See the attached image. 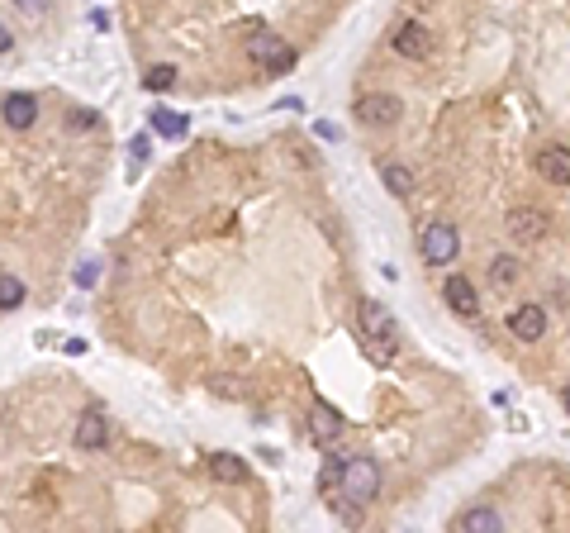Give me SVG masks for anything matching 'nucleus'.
<instances>
[{"instance_id": "f257e3e1", "label": "nucleus", "mask_w": 570, "mask_h": 533, "mask_svg": "<svg viewBox=\"0 0 570 533\" xmlns=\"http://www.w3.org/2000/svg\"><path fill=\"white\" fill-rule=\"evenodd\" d=\"M328 496H342V500H352V505L366 510V505L381 496V462H375V457H347L338 486H333Z\"/></svg>"}, {"instance_id": "f03ea898", "label": "nucleus", "mask_w": 570, "mask_h": 533, "mask_svg": "<svg viewBox=\"0 0 570 533\" xmlns=\"http://www.w3.org/2000/svg\"><path fill=\"white\" fill-rule=\"evenodd\" d=\"M419 253H423V262H433V267L456 262V253H462V234H456V224H447V220L423 224V234H419Z\"/></svg>"}, {"instance_id": "7ed1b4c3", "label": "nucleus", "mask_w": 570, "mask_h": 533, "mask_svg": "<svg viewBox=\"0 0 570 533\" xmlns=\"http://www.w3.org/2000/svg\"><path fill=\"white\" fill-rule=\"evenodd\" d=\"M247 58H253L261 72L285 77L290 67H295V48H290L285 38H276V34H253V38H247Z\"/></svg>"}, {"instance_id": "20e7f679", "label": "nucleus", "mask_w": 570, "mask_h": 533, "mask_svg": "<svg viewBox=\"0 0 570 533\" xmlns=\"http://www.w3.org/2000/svg\"><path fill=\"white\" fill-rule=\"evenodd\" d=\"M352 110L366 129H390V125H399V115H405V101L385 95V91H366V95H357Z\"/></svg>"}, {"instance_id": "39448f33", "label": "nucleus", "mask_w": 570, "mask_h": 533, "mask_svg": "<svg viewBox=\"0 0 570 533\" xmlns=\"http://www.w3.org/2000/svg\"><path fill=\"white\" fill-rule=\"evenodd\" d=\"M357 334L366 338H381V343H395L399 348V324L395 314L381 305V300H361V314H357Z\"/></svg>"}, {"instance_id": "423d86ee", "label": "nucleus", "mask_w": 570, "mask_h": 533, "mask_svg": "<svg viewBox=\"0 0 570 533\" xmlns=\"http://www.w3.org/2000/svg\"><path fill=\"white\" fill-rule=\"evenodd\" d=\"M509 334L518 338V343H542V338H547V310H542L537 300L513 305L509 310Z\"/></svg>"}, {"instance_id": "0eeeda50", "label": "nucleus", "mask_w": 570, "mask_h": 533, "mask_svg": "<svg viewBox=\"0 0 570 533\" xmlns=\"http://www.w3.org/2000/svg\"><path fill=\"white\" fill-rule=\"evenodd\" d=\"M547 229H551V220H547V210H537V205H513L509 210V234L518 243H542Z\"/></svg>"}, {"instance_id": "6e6552de", "label": "nucleus", "mask_w": 570, "mask_h": 533, "mask_svg": "<svg viewBox=\"0 0 570 533\" xmlns=\"http://www.w3.org/2000/svg\"><path fill=\"white\" fill-rule=\"evenodd\" d=\"M442 300H447V305H452L456 314H462V319H476V314H480L476 281L462 277V271H452V277H447V286H442Z\"/></svg>"}, {"instance_id": "1a4fd4ad", "label": "nucleus", "mask_w": 570, "mask_h": 533, "mask_svg": "<svg viewBox=\"0 0 570 533\" xmlns=\"http://www.w3.org/2000/svg\"><path fill=\"white\" fill-rule=\"evenodd\" d=\"M0 115H5L10 129H34V125H38V95H29V91H10L5 105H0Z\"/></svg>"}, {"instance_id": "9d476101", "label": "nucleus", "mask_w": 570, "mask_h": 533, "mask_svg": "<svg viewBox=\"0 0 570 533\" xmlns=\"http://www.w3.org/2000/svg\"><path fill=\"white\" fill-rule=\"evenodd\" d=\"M109 443V419L100 415V409H86L76 424V448L81 453H100V448Z\"/></svg>"}, {"instance_id": "9b49d317", "label": "nucleus", "mask_w": 570, "mask_h": 533, "mask_svg": "<svg viewBox=\"0 0 570 533\" xmlns=\"http://www.w3.org/2000/svg\"><path fill=\"white\" fill-rule=\"evenodd\" d=\"M390 48L399 52V58H409V62H423L428 58V29H423V24H399V29H395V38H390Z\"/></svg>"}, {"instance_id": "f8f14e48", "label": "nucleus", "mask_w": 570, "mask_h": 533, "mask_svg": "<svg viewBox=\"0 0 570 533\" xmlns=\"http://www.w3.org/2000/svg\"><path fill=\"white\" fill-rule=\"evenodd\" d=\"M537 176L551 186H570V148H542L537 153Z\"/></svg>"}, {"instance_id": "ddd939ff", "label": "nucleus", "mask_w": 570, "mask_h": 533, "mask_svg": "<svg viewBox=\"0 0 570 533\" xmlns=\"http://www.w3.org/2000/svg\"><path fill=\"white\" fill-rule=\"evenodd\" d=\"M452 529H462V533H499V529H504V514L490 510V505H470V510L456 514Z\"/></svg>"}, {"instance_id": "4468645a", "label": "nucleus", "mask_w": 570, "mask_h": 533, "mask_svg": "<svg viewBox=\"0 0 570 533\" xmlns=\"http://www.w3.org/2000/svg\"><path fill=\"white\" fill-rule=\"evenodd\" d=\"M309 429H314V439H318V443H338L347 424H342V415H338L333 405L318 400V405H314V415H309Z\"/></svg>"}, {"instance_id": "2eb2a0df", "label": "nucleus", "mask_w": 570, "mask_h": 533, "mask_svg": "<svg viewBox=\"0 0 570 533\" xmlns=\"http://www.w3.org/2000/svg\"><path fill=\"white\" fill-rule=\"evenodd\" d=\"M210 476H214V481L238 486V481H247V462L233 457V453H210Z\"/></svg>"}, {"instance_id": "dca6fc26", "label": "nucleus", "mask_w": 570, "mask_h": 533, "mask_svg": "<svg viewBox=\"0 0 570 533\" xmlns=\"http://www.w3.org/2000/svg\"><path fill=\"white\" fill-rule=\"evenodd\" d=\"M381 182H385V190H390V196L405 200L409 190H413V172L405 167V162H385V167H381Z\"/></svg>"}, {"instance_id": "f3484780", "label": "nucleus", "mask_w": 570, "mask_h": 533, "mask_svg": "<svg viewBox=\"0 0 570 533\" xmlns=\"http://www.w3.org/2000/svg\"><path fill=\"white\" fill-rule=\"evenodd\" d=\"M490 281H494V291H513V286H518V262H513L509 253L490 257Z\"/></svg>"}, {"instance_id": "a211bd4d", "label": "nucleus", "mask_w": 570, "mask_h": 533, "mask_svg": "<svg viewBox=\"0 0 570 533\" xmlns=\"http://www.w3.org/2000/svg\"><path fill=\"white\" fill-rule=\"evenodd\" d=\"M143 86H148L152 95L172 91V86H176V67H172V62H152L148 72H143Z\"/></svg>"}, {"instance_id": "6ab92c4d", "label": "nucleus", "mask_w": 570, "mask_h": 533, "mask_svg": "<svg viewBox=\"0 0 570 533\" xmlns=\"http://www.w3.org/2000/svg\"><path fill=\"white\" fill-rule=\"evenodd\" d=\"M24 300H29L24 281H20V277H10V271H0V310H20Z\"/></svg>"}, {"instance_id": "aec40b11", "label": "nucleus", "mask_w": 570, "mask_h": 533, "mask_svg": "<svg viewBox=\"0 0 570 533\" xmlns=\"http://www.w3.org/2000/svg\"><path fill=\"white\" fill-rule=\"evenodd\" d=\"M342 453H338V448H333L328 443V453H324V467H318V490H333V486H338V476H342Z\"/></svg>"}, {"instance_id": "412c9836", "label": "nucleus", "mask_w": 570, "mask_h": 533, "mask_svg": "<svg viewBox=\"0 0 570 533\" xmlns=\"http://www.w3.org/2000/svg\"><path fill=\"white\" fill-rule=\"evenodd\" d=\"M152 133H162V139H186V119L172 115V110H152Z\"/></svg>"}, {"instance_id": "4be33fe9", "label": "nucleus", "mask_w": 570, "mask_h": 533, "mask_svg": "<svg viewBox=\"0 0 570 533\" xmlns=\"http://www.w3.org/2000/svg\"><path fill=\"white\" fill-rule=\"evenodd\" d=\"M210 391L219 395V400H243V395H247V386H243V381H233V376H210Z\"/></svg>"}, {"instance_id": "5701e85b", "label": "nucleus", "mask_w": 570, "mask_h": 533, "mask_svg": "<svg viewBox=\"0 0 570 533\" xmlns=\"http://www.w3.org/2000/svg\"><path fill=\"white\" fill-rule=\"evenodd\" d=\"M100 271H105V267H100V257H86V262L76 267V286H81V291H91V286L100 281Z\"/></svg>"}, {"instance_id": "b1692460", "label": "nucleus", "mask_w": 570, "mask_h": 533, "mask_svg": "<svg viewBox=\"0 0 570 533\" xmlns=\"http://www.w3.org/2000/svg\"><path fill=\"white\" fill-rule=\"evenodd\" d=\"M148 148H152V139H148V133H138V139L129 143V153H133V157H129V172H138V162L148 157Z\"/></svg>"}, {"instance_id": "393cba45", "label": "nucleus", "mask_w": 570, "mask_h": 533, "mask_svg": "<svg viewBox=\"0 0 570 533\" xmlns=\"http://www.w3.org/2000/svg\"><path fill=\"white\" fill-rule=\"evenodd\" d=\"M15 5H20L29 20H44V15H48V0H15Z\"/></svg>"}, {"instance_id": "a878e982", "label": "nucleus", "mask_w": 570, "mask_h": 533, "mask_svg": "<svg viewBox=\"0 0 570 533\" xmlns=\"http://www.w3.org/2000/svg\"><path fill=\"white\" fill-rule=\"evenodd\" d=\"M314 133H318L324 143H338V139H342V129H338V125H328V119H318V125H314Z\"/></svg>"}, {"instance_id": "bb28decb", "label": "nucleus", "mask_w": 570, "mask_h": 533, "mask_svg": "<svg viewBox=\"0 0 570 533\" xmlns=\"http://www.w3.org/2000/svg\"><path fill=\"white\" fill-rule=\"evenodd\" d=\"M86 20H91V29H100V34L109 29V10H91V15H86Z\"/></svg>"}, {"instance_id": "cd10ccee", "label": "nucleus", "mask_w": 570, "mask_h": 533, "mask_svg": "<svg viewBox=\"0 0 570 533\" xmlns=\"http://www.w3.org/2000/svg\"><path fill=\"white\" fill-rule=\"evenodd\" d=\"M10 48H15V34H10L5 20H0V52H10Z\"/></svg>"}, {"instance_id": "c85d7f7f", "label": "nucleus", "mask_w": 570, "mask_h": 533, "mask_svg": "<svg viewBox=\"0 0 570 533\" xmlns=\"http://www.w3.org/2000/svg\"><path fill=\"white\" fill-rule=\"evenodd\" d=\"M72 125H76V129H91V125H95V115H86V110H76V115H72Z\"/></svg>"}, {"instance_id": "c756f323", "label": "nucleus", "mask_w": 570, "mask_h": 533, "mask_svg": "<svg viewBox=\"0 0 570 533\" xmlns=\"http://www.w3.org/2000/svg\"><path fill=\"white\" fill-rule=\"evenodd\" d=\"M561 409H566V415H570V386L561 391Z\"/></svg>"}]
</instances>
